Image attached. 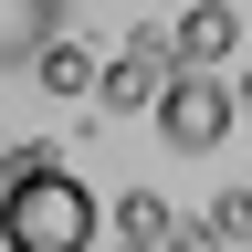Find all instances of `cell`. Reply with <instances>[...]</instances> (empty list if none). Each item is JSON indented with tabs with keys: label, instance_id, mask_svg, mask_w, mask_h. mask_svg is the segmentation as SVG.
Listing matches in <instances>:
<instances>
[{
	"label": "cell",
	"instance_id": "1",
	"mask_svg": "<svg viewBox=\"0 0 252 252\" xmlns=\"http://www.w3.org/2000/svg\"><path fill=\"white\" fill-rule=\"evenodd\" d=\"M0 252H94V189L63 158H11V179H0Z\"/></svg>",
	"mask_w": 252,
	"mask_h": 252
},
{
	"label": "cell",
	"instance_id": "2",
	"mask_svg": "<svg viewBox=\"0 0 252 252\" xmlns=\"http://www.w3.org/2000/svg\"><path fill=\"white\" fill-rule=\"evenodd\" d=\"M147 116H158V137H168L179 158H210L220 137H231V84H210V74H168Z\"/></svg>",
	"mask_w": 252,
	"mask_h": 252
},
{
	"label": "cell",
	"instance_id": "3",
	"mask_svg": "<svg viewBox=\"0 0 252 252\" xmlns=\"http://www.w3.org/2000/svg\"><path fill=\"white\" fill-rule=\"evenodd\" d=\"M242 42V11H220V0H200V11H179V74H200V63H220Z\"/></svg>",
	"mask_w": 252,
	"mask_h": 252
},
{
	"label": "cell",
	"instance_id": "4",
	"mask_svg": "<svg viewBox=\"0 0 252 252\" xmlns=\"http://www.w3.org/2000/svg\"><path fill=\"white\" fill-rule=\"evenodd\" d=\"M42 84L53 94H94V53L84 42H42Z\"/></svg>",
	"mask_w": 252,
	"mask_h": 252
},
{
	"label": "cell",
	"instance_id": "5",
	"mask_svg": "<svg viewBox=\"0 0 252 252\" xmlns=\"http://www.w3.org/2000/svg\"><path fill=\"white\" fill-rule=\"evenodd\" d=\"M94 84H105V94H116V105H137V94L158 84V63H147V53H126V63H105V74H94Z\"/></svg>",
	"mask_w": 252,
	"mask_h": 252
},
{
	"label": "cell",
	"instance_id": "6",
	"mask_svg": "<svg viewBox=\"0 0 252 252\" xmlns=\"http://www.w3.org/2000/svg\"><path fill=\"white\" fill-rule=\"evenodd\" d=\"M231 231H252V200H231Z\"/></svg>",
	"mask_w": 252,
	"mask_h": 252
},
{
	"label": "cell",
	"instance_id": "7",
	"mask_svg": "<svg viewBox=\"0 0 252 252\" xmlns=\"http://www.w3.org/2000/svg\"><path fill=\"white\" fill-rule=\"evenodd\" d=\"M137 252H147V242H137Z\"/></svg>",
	"mask_w": 252,
	"mask_h": 252
}]
</instances>
